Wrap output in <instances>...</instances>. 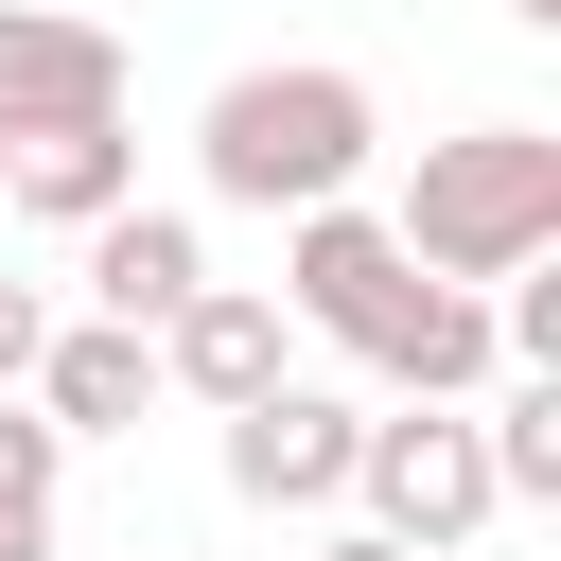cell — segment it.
Masks as SVG:
<instances>
[{"instance_id":"obj_11","label":"cell","mask_w":561,"mask_h":561,"mask_svg":"<svg viewBox=\"0 0 561 561\" xmlns=\"http://www.w3.org/2000/svg\"><path fill=\"white\" fill-rule=\"evenodd\" d=\"M0 193H18L35 228H105V210H140V140H123V123H70V140H18V158H0Z\"/></svg>"},{"instance_id":"obj_9","label":"cell","mask_w":561,"mask_h":561,"mask_svg":"<svg viewBox=\"0 0 561 561\" xmlns=\"http://www.w3.org/2000/svg\"><path fill=\"white\" fill-rule=\"evenodd\" d=\"M53 438H140V403H158V333H105V316H70L53 351H35V386H18Z\"/></svg>"},{"instance_id":"obj_4","label":"cell","mask_w":561,"mask_h":561,"mask_svg":"<svg viewBox=\"0 0 561 561\" xmlns=\"http://www.w3.org/2000/svg\"><path fill=\"white\" fill-rule=\"evenodd\" d=\"M403 298H421V263L386 245V210H298V228H280V333H333V351H368Z\"/></svg>"},{"instance_id":"obj_3","label":"cell","mask_w":561,"mask_h":561,"mask_svg":"<svg viewBox=\"0 0 561 561\" xmlns=\"http://www.w3.org/2000/svg\"><path fill=\"white\" fill-rule=\"evenodd\" d=\"M351 491H368V543H403V561H456V543L491 526V456H473V421H456V403H403V421H368Z\"/></svg>"},{"instance_id":"obj_7","label":"cell","mask_w":561,"mask_h":561,"mask_svg":"<svg viewBox=\"0 0 561 561\" xmlns=\"http://www.w3.org/2000/svg\"><path fill=\"white\" fill-rule=\"evenodd\" d=\"M280 351H298V333H280V298H263V280H210V298L158 333V386H175V403H210V421H245L263 386H298Z\"/></svg>"},{"instance_id":"obj_5","label":"cell","mask_w":561,"mask_h":561,"mask_svg":"<svg viewBox=\"0 0 561 561\" xmlns=\"http://www.w3.org/2000/svg\"><path fill=\"white\" fill-rule=\"evenodd\" d=\"M70 123H123V35L53 18V0H0V158L70 140Z\"/></svg>"},{"instance_id":"obj_12","label":"cell","mask_w":561,"mask_h":561,"mask_svg":"<svg viewBox=\"0 0 561 561\" xmlns=\"http://www.w3.org/2000/svg\"><path fill=\"white\" fill-rule=\"evenodd\" d=\"M53 491H70V438L35 403H0V561H53Z\"/></svg>"},{"instance_id":"obj_16","label":"cell","mask_w":561,"mask_h":561,"mask_svg":"<svg viewBox=\"0 0 561 561\" xmlns=\"http://www.w3.org/2000/svg\"><path fill=\"white\" fill-rule=\"evenodd\" d=\"M508 18H526V35H561V0H508Z\"/></svg>"},{"instance_id":"obj_13","label":"cell","mask_w":561,"mask_h":561,"mask_svg":"<svg viewBox=\"0 0 561 561\" xmlns=\"http://www.w3.org/2000/svg\"><path fill=\"white\" fill-rule=\"evenodd\" d=\"M473 456H491V508H543V491H561V386H508V403L473 421Z\"/></svg>"},{"instance_id":"obj_6","label":"cell","mask_w":561,"mask_h":561,"mask_svg":"<svg viewBox=\"0 0 561 561\" xmlns=\"http://www.w3.org/2000/svg\"><path fill=\"white\" fill-rule=\"evenodd\" d=\"M351 456H368V421H351L333 386H263V403L228 421V491H245V508H351Z\"/></svg>"},{"instance_id":"obj_14","label":"cell","mask_w":561,"mask_h":561,"mask_svg":"<svg viewBox=\"0 0 561 561\" xmlns=\"http://www.w3.org/2000/svg\"><path fill=\"white\" fill-rule=\"evenodd\" d=\"M35 351H53V298H35V280H0V403L35 386Z\"/></svg>"},{"instance_id":"obj_15","label":"cell","mask_w":561,"mask_h":561,"mask_svg":"<svg viewBox=\"0 0 561 561\" xmlns=\"http://www.w3.org/2000/svg\"><path fill=\"white\" fill-rule=\"evenodd\" d=\"M316 561H403V543H368V526H333V543H316Z\"/></svg>"},{"instance_id":"obj_8","label":"cell","mask_w":561,"mask_h":561,"mask_svg":"<svg viewBox=\"0 0 561 561\" xmlns=\"http://www.w3.org/2000/svg\"><path fill=\"white\" fill-rule=\"evenodd\" d=\"M193 298H210V228L193 210H105L88 228V316L105 333H175Z\"/></svg>"},{"instance_id":"obj_1","label":"cell","mask_w":561,"mask_h":561,"mask_svg":"<svg viewBox=\"0 0 561 561\" xmlns=\"http://www.w3.org/2000/svg\"><path fill=\"white\" fill-rule=\"evenodd\" d=\"M368 140H386V105H368V70H333V53H280V70H228L210 105H193V175L228 193V210H351V175H368Z\"/></svg>"},{"instance_id":"obj_10","label":"cell","mask_w":561,"mask_h":561,"mask_svg":"<svg viewBox=\"0 0 561 561\" xmlns=\"http://www.w3.org/2000/svg\"><path fill=\"white\" fill-rule=\"evenodd\" d=\"M368 368H386L403 403H473V386H491L508 351H491V298H456V280H421V298H403V316L368 333Z\"/></svg>"},{"instance_id":"obj_2","label":"cell","mask_w":561,"mask_h":561,"mask_svg":"<svg viewBox=\"0 0 561 561\" xmlns=\"http://www.w3.org/2000/svg\"><path fill=\"white\" fill-rule=\"evenodd\" d=\"M386 245H403L421 280H456V298L561 263V140H543V123H456V140H421Z\"/></svg>"}]
</instances>
